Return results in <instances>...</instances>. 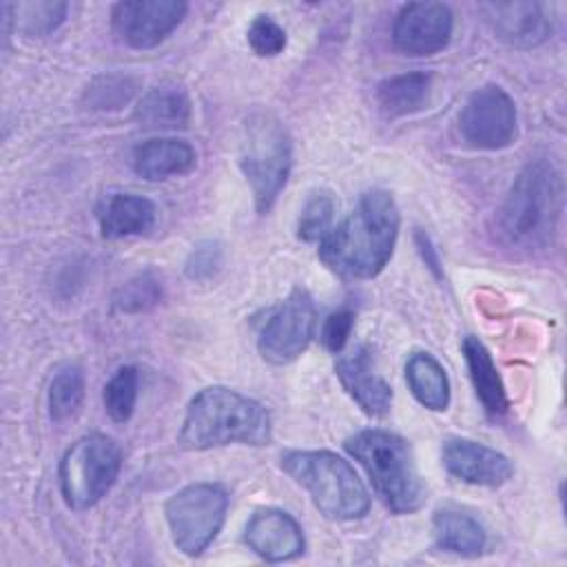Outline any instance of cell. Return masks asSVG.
<instances>
[{"label": "cell", "mask_w": 567, "mask_h": 567, "mask_svg": "<svg viewBox=\"0 0 567 567\" xmlns=\"http://www.w3.org/2000/svg\"><path fill=\"white\" fill-rule=\"evenodd\" d=\"M317 328V308L308 290L295 288L275 306L259 328L257 348L264 361L286 365L295 361L310 343Z\"/></svg>", "instance_id": "9"}, {"label": "cell", "mask_w": 567, "mask_h": 567, "mask_svg": "<svg viewBox=\"0 0 567 567\" xmlns=\"http://www.w3.org/2000/svg\"><path fill=\"white\" fill-rule=\"evenodd\" d=\"M337 202L328 190H315L301 206L297 219V237L301 241H321L332 228Z\"/></svg>", "instance_id": "26"}, {"label": "cell", "mask_w": 567, "mask_h": 567, "mask_svg": "<svg viewBox=\"0 0 567 567\" xmlns=\"http://www.w3.org/2000/svg\"><path fill=\"white\" fill-rule=\"evenodd\" d=\"M346 450L370 476L383 505L394 514H412L425 503V483L405 439L394 432L370 427L346 439Z\"/></svg>", "instance_id": "4"}, {"label": "cell", "mask_w": 567, "mask_h": 567, "mask_svg": "<svg viewBox=\"0 0 567 567\" xmlns=\"http://www.w3.org/2000/svg\"><path fill=\"white\" fill-rule=\"evenodd\" d=\"M122 450L106 434L78 439L60 461V489L71 509L93 507L117 481Z\"/></svg>", "instance_id": "7"}, {"label": "cell", "mask_w": 567, "mask_h": 567, "mask_svg": "<svg viewBox=\"0 0 567 567\" xmlns=\"http://www.w3.org/2000/svg\"><path fill=\"white\" fill-rule=\"evenodd\" d=\"M452 11L443 2H408L394 18L392 42L403 55L425 58L447 47Z\"/></svg>", "instance_id": "12"}, {"label": "cell", "mask_w": 567, "mask_h": 567, "mask_svg": "<svg viewBox=\"0 0 567 567\" xmlns=\"http://www.w3.org/2000/svg\"><path fill=\"white\" fill-rule=\"evenodd\" d=\"M7 20L13 22V27L24 35H49L55 31L69 11L66 2H18V4H4L2 7Z\"/></svg>", "instance_id": "24"}, {"label": "cell", "mask_w": 567, "mask_h": 567, "mask_svg": "<svg viewBox=\"0 0 567 567\" xmlns=\"http://www.w3.org/2000/svg\"><path fill=\"white\" fill-rule=\"evenodd\" d=\"M84 399V372L78 365H66L55 372L49 385V416L55 423L73 419Z\"/></svg>", "instance_id": "25"}, {"label": "cell", "mask_w": 567, "mask_h": 567, "mask_svg": "<svg viewBox=\"0 0 567 567\" xmlns=\"http://www.w3.org/2000/svg\"><path fill=\"white\" fill-rule=\"evenodd\" d=\"M135 91V84L126 75H102L97 78L89 93V102L93 109H120V104L128 102Z\"/></svg>", "instance_id": "30"}, {"label": "cell", "mask_w": 567, "mask_h": 567, "mask_svg": "<svg viewBox=\"0 0 567 567\" xmlns=\"http://www.w3.org/2000/svg\"><path fill=\"white\" fill-rule=\"evenodd\" d=\"M162 299V284L153 272H142L122 284L113 295V308L126 315L144 312Z\"/></svg>", "instance_id": "28"}, {"label": "cell", "mask_w": 567, "mask_h": 567, "mask_svg": "<svg viewBox=\"0 0 567 567\" xmlns=\"http://www.w3.org/2000/svg\"><path fill=\"white\" fill-rule=\"evenodd\" d=\"M432 529L436 547L458 556H478L487 543L483 525L456 509H439L432 518Z\"/></svg>", "instance_id": "20"}, {"label": "cell", "mask_w": 567, "mask_h": 567, "mask_svg": "<svg viewBox=\"0 0 567 567\" xmlns=\"http://www.w3.org/2000/svg\"><path fill=\"white\" fill-rule=\"evenodd\" d=\"M563 175L549 159L529 162L498 208V233L516 248H543L551 241L563 213Z\"/></svg>", "instance_id": "3"}, {"label": "cell", "mask_w": 567, "mask_h": 567, "mask_svg": "<svg viewBox=\"0 0 567 567\" xmlns=\"http://www.w3.org/2000/svg\"><path fill=\"white\" fill-rule=\"evenodd\" d=\"M270 432V414L259 401L213 385L190 399L177 441L186 450H210L228 443L266 445Z\"/></svg>", "instance_id": "2"}, {"label": "cell", "mask_w": 567, "mask_h": 567, "mask_svg": "<svg viewBox=\"0 0 567 567\" xmlns=\"http://www.w3.org/2000/svg\"><path fill=\"white\" fill-rule=\"evenodd\" d=\"M219 264H221L219 246L210 244V241L208 244H199L190 252V257L186 261V275L190 279H206V277H210L217 270Z\"/></svg>", "instance_id": "32"}, {"label": "cell", "mask_w": 567, "mask_h": 567, "mask_svg": "<svg viewBox=\"0 0 567 567\" xmlns=\"http://www.w3.org/2000/svg\"><path fill=\"white\" fill-rule=\"evenodd\" d=\"M352 328H354V312L343 308V310L332 312V315L323 321L321 332H319V339H321V343H323V348H326L328 352L339 354V352L346 348Z\"/></svg>", "instance_id": "31"}, {"label": "cell", "mask_w": 567, "mask_h": 567, "mask_svg": "<svg viewBox=\"0 0 567 567\" xmlns=\"http://www.w3.org/2000/svg\"><path fill=\"white\" fill-rule=\"evenodd\" d=\"M461 348H463V357H465V363L470 370L474 392H476L483 410L489 416L505 414L509 403H507L503 379L494 365L489 350L476 337H465Z\"/></svg>", "instance_id": "19"}, {"label": "cell", "mask_w": 567, "mask_h": 567, "mask_svg": "<svg viewBox=\"0 0 567 567\" xmlns=\"http://www.w3.org/2000/svg\"><path fill=\"white\" fill-rule=\"evenodd\" d=\"M137 370L122 365L104 385V410L115 423H126L137 403Z\"/></svg>", "instance_id": "27"}, {"label": "cell", "mask_w": 567, "mask_h": 567, "mask_svg": "<svg viewBox=\"0 0 567 567\" xmlns=\"http://www.w3.org/2000/svg\"><path fill=\"white\" fill-rule=\"evenodd\" d=\"M97 221L104 239L144 235L155 226V206L142 195L115 193L100 206Z\"/></svg>", "instance_id": "18"}, {"label": "cell", "mask_w": 567, "mask_h": 567, "mask_svg": "<svg viewBox=\"0 0 567 567\" xmlns=\"http://www.w3.org/2000/svg\"><path fill=\"white\" fill-rule=\"evenodd\" d=\"M248 44L259 58H275L286 49V31L270 18L257 16L248 27Z\"/></svg>", "instance_id": "29"}, {"label": "cell", "mask_w": 567, "mask_h": 567, "mask_svg": "<svg viewBox=\"0 0 567 567\" xmlns=\"http://www.w3.org/2000/svg\"><path fill=\"white\" fill-rule=\"evenodd\" d=\"M430 95V75L421 71L401 73L383 80L377 86V102L390 117L410 115L419 111Z\"/></svg>", "instance_id": "23"}, {"label": "cell", "mask_w": 567, "mask_h": 567, "mask_svg": "<svg viewBox=\"0 0 567 567\" xmlns=\"http://www.w3.org/2000/svg\"><path fill=\"white\" fill-rule=\"evenodd\" d=\"M441 461L450 476L481 487H501L514 474L505 454L470 439H447L441 447Z\"/></svg>", "instance_id": "13"}, {"label": "cell", "mask_w": 567, "mask_h": 567, "mask_svg": "<svg viewBox=\"0 0 567 567\" xmlns=\"http://www.w3.org/2000/svg\"><path fill=\"white\" fill-rule=\"evenodd\" d=\"M239 166L250 184L257 210L268 213L292 168L290 135L275 115L255 113L246 120Z\"/></svg>", "instance_id": "6"}, {"label": "cell", "mask_w": 567, "mask_h": 567, "mask_svg": "<svg viewBox=\"0 0 567 567\" xmlns=\"http://www.w3.org/2000/svg\"><path fill=\"white\" fill-rule=\"evenodd\" d=\"M399 221L394 197L388 190H368L319 241V257L343 279H370L390 261Z\"/></svg>", "instance_id": "1"}, {"label": "cell", "mask_w": 567, "mask_h": 567, "mask_svg": "<svg viewBox=\"0 0 567 567\" xmlns=\"http://www.w3.org/2000/svg\"><path fill=\"white\" fill-rule=\"evenodd\" d=\"M195 151L188 142L177 137H153L140 144L133 153V168L148 182L186 175L195 168Z\"/></svg>", "instance_id": "17"}, {"label": "cell", "mask_w": 567, "mask_h": 567, "mask_svg": "<svg viewBox=\"0 0 567 567\" xmlns=\"http://www.w3.org/2000/svg\"><path fill=\"white\" fill-rule=\"evenodd\" d=\"M228 512V492L217 483H190L175 492L164 507L175 547L199 556L219 534Z\"/></svg>", "instance_id": "8"}, {"label": "cell", "mask_w": 567, "mask_h": 567, "mask_svg": "<svg viewBox=\"0 0 567 567\" xmlns=\"http://www.w3.org/2000/svg\"><path fill=\"white\" fill-rule=\"evenodd\" d=\"M337 377L343 390L370 416H385L392 405V388L377 372L370 348L359 346L337 361Z\"/></svg>", "instance_id": "16"}, {"label": "cell", "mask_w": 567, "mask_h": 567, "mask_svg": "<svg viewBox=\"0 0 567 567\" xmlns=\"http://www.w3.org/2000/svg\"><path fill=\"white\" fill-rule=\"evenodd\" d=\"M281 470L299 483L330 520H357L370 509V494L354 467L328 450H290Z\"/></svg>", "instance_id": "5"}, {"label": "cell", "mask_w": 567, "mask_h": 567, "mask_svg": "<svg viewBox=\"0 0 567 567\" xmlns=\"http://www.w3.org/2000/svg\"><path fill=\"white\" fill-rule=\"evenodd\" d=\"M186 9L182 0H124L111 11V27L126 47L153 49L173 33Z\"/></svg>", "instance_id": "11"}, {"label": "cell", "mask_w": 567, "mask_h": 567, "mask_svg": "<svg viewBox=\"0 0 567 567\" xmlns=\"http://www.w3.org/2000/svg\"><path fill=\"white\" fill-rule=\"evenodd\" d=\"M405 379L421 405L441 412L450 403V381L443 365L427 352L410 354L405 363Z\"/></svg>", "instance_id": "22"}, {"label": "cell", "mask_w": 567, "mask_h": 567, "mask_svg": "<svg viewBox=\"0 0 567 567\" xmlns=\"http://www.w3.org/2000/svg\"><path fill=\"white\" fill-rule=\"evenodd\" d=\"M135 117L146 128H184L190 120V100L177 86H157L142 95Z\"/></svg>", "instance_id": "21"}, {"label": "cell", "mask_w": 567, "mask_h": 567, "mask_svg": "<svg viewBox=\"0 0 567 567\" xmlns=\"http://www.w3.org/2000/svg\"><path fill=\"white\" fill-rule=\"evenodd\" d=\"M478 9L496 38L512 47H536L545 42L551 31L545 7L538 2H485Z\"/></svg>", "instance_id": "15"}, {"label": "cell", "mask_w": 567, "mask_h": 567, "mask_svg": "<svg viewBox=\"0 0 567 567\" xmlns=\"http://www.w3.org/2000/svg\"><path fill=\"white\" fill-rule=\"evenodd\" d=\"M458 131L472 148L498 151L509 146L518 131L514 100L496 84L476 89L461 109Z\"/></svg>", "instance_id": "10"}, {"label": "cell", "mask_w": 567, "mask_h": 567, "mask_svg": "<svg viewBox=\"0 0 567 567\" xmlns=\"http://www.w3.org/2000/svg\"><path fill=\"white\" fill-rule=\"evenodd\" d=\"M244 540L259 558L270 563L297 558L306 545L299 523L277 507L257 509L246 523Z\"/></svg>", "instance_id": "14"}]
</instances>
